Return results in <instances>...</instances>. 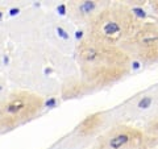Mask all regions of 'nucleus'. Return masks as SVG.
I'll use <instances>...</instances> for the list:
<instances>
[{
    "instance_id": "nucleus-9",
    "label": "nucleus",
    "mask_w": 158,
    "mask_h": 149,
    "mask_svg": "<svg viewBox=\"0 0 158 149\" xmlns=\"http://www.w3.org/2000/svg\"><path fill=\"white\" fill-rule=\"evenodd\" d=\"M154 100H156V96L154 95H149V94H146V95L144 96H141L140 99L137 100L136 103V106L135 108L137 111H142V112H145V111H149L150 108L153 107V104H154Z\"/></svg>"
},
{
    "instance_id": "nucleus-5",
    "label": "nucleus",
    "mask_w": 158,
    "mask_h": 149,
    "mask_svg": "<svg viewBox=\"0 0 158 149\" xmlns=\"http://www.w3.org/2000/svg\"><path fill=\"white\" fill-rule=\"evenodd\" d=\"M148 141V136L138 127L116 124L99 136L94 149H137Z\"/></svg>"
},
{
    "instance_id": "nucleus-11",
    "label": "nucleus",
    "mask_w": 158,
    "mask_h": 149,
    "mask_svg": "<svg viewBox=\"0 0 158 149\" xmlns=\"http://www.w3.org/2000/svg\"><path fill=\"white\" fill-rule=\"evenodd\" d=\"M57 12L59 15H62V16H65V15L67 13V4H59V6L57 7Z\"/></svg>"
},
{
    "instance_id": "nucleus-7",
    "label": "nucleus",
    "mask_w": 158,
    "mask_h": 149,
    "mask_svg": "<svg viewBox=\"0 0 158 149\" xmlns=\"http://www.w3.org/2000/svg\"><path fill=\"white\" fill-rule=\"evenodd\" d=\"M107 116L106 112H96L92 113V115L87 116L85 120H82L79 123V126L77 127L75 132L79 136L86 137V136H91L95 132H98L99 130H102L106 124Z\"/></svg>"
},
{
    "instance_id": "nucleus-4",
    "label": "nucleus",
    "mask_w": 158,
    "mask_h": 149,
    "mask_svg": "<svg viewBox=\"0 0 158 149\" xmlns=\"http://www.w3.org/2000/svg\"><path fill=\"white\" fill-rule=\"evenodd\" d=\"M120 48L141 63L158 62V23H140L135 33Z\"/></svg>"
},
{
    "instance_id": "nucleus-2",
    "label": "nucleus",
    "mask_w": 158,
    "mask_h": 149,
    "mask_svg": "<svg viewBox=\"0 0 158 149\" xmlns=\"http://www.w3.org/2000/svg\"><path fill=\"white\" fill-rule=\"evenodd\" d=\"M138 25L140 21L129 7L120 3H107L87 24L85 37L102 45L120 46L135 33Z\"/></svg>"
},
{
    "instance_id": "nucleus-6",
    "label": "nucleus",
    "mask_w": 158,
    "mask_h": 149,
    "mask_svg": "<svg viewBox=\"0 0 158 149\" xmlns=\"http://www.w3.org/2000/svg\"><path fill=\"white\" fill-rule=\"evenodd\" d=\"M107 3L98 2H71L67 4V12L70 17L79 24H88Z\"/></svg>"
},
{
    "instance_id": "nucleus-1",
    "label": "nucleus",
    "mask_w": 158,
    "mask_h": 149,
    "mask_svg": "<svg viewBox=\"0 0 158 149\" xmlns=\"http://www.w3.org/2000/svg\"><path fill=\"white\" fill-rule=\"evenodd\" d=\"M77 58L90 91L111 86L131 71V58L120 46L102 45L86 37L78 44Z\"/></svg>"
},
{
    "instance_id": "nucleus-10",
    "label": "nucleus",
    "mask_w": 158,
    "mask_h": 149,
    "mask_svg": "<svg viewBox=\"0 0 158 149\" xmlns=\"http://www.w3.org/2000/svg\"><path fill=\"white\" fill-rule=\"evenodd\" d=\"M58 104H59L58 99L56 96H50L44 102V107L45 108H56V107H58Z\"/></svg>"
},
{
    "instance_id": "nucleus-12",
    "label": "nucleus",
    "mask_w": 158,
    "mask_h": 149,
    "mask_svg": "<svg viewBox=\"0 0 158 149\" xmlns=\"http://www.w3.org/2000/svg\"><path fill=\"white\" fill-rule=\"evenodd\" d=\"M19 12H20L19 8H12L9 9V16H16V15H19Z\"/></svg>"
},
{
    "instance_id": "nucleus-8",
    "label": "nucleus",
    "mask_w": 158,
    "mask_h": 149,
    "mask_svg": "<svg viewBox=\"0 0 158 149\" xmlns=\"http://www.w3.org/2000/svg\"><path fill=\"white\" fill-rule=\"evenodd\" d=\"M88 88L83 81H78V79H70L69 82H66L62 87V96L65 99H73V98H78L87 94Z\"/></svg>"
},
{
    "instance_id": "nucleus-14",
    "label": "nucleus",
    "mask_w": 158,
    "mask_h": 149,
    "mask_svg": "<svg viewBox=\"0 0 158 149\" xmlns=\"http://www.w3.org/2000/svg\"><path fill=\"white\" fill-rule=\"evenodd\" d=\"M154 7H156V8H157V11H158V3H157V4H156V6H154ZM157 13H158V12H157Z\"/></svg>"
},
{
    "instance_id": "nucleus-3",
    "label": "nucleus",
    "mask_w": 158,
    "mask_h": 149,
    "mask_svg": "<svg viewBox=\"0 0 158 149\" xmlns=\"http://www.w3.org/2000/svg\"><path fill=\"white\" fill-rule=\"evenodd\" d=\"M44 108L41 96L29 91H13L0 103V128L13 130L34 119Z\"/></svg>"
},
{
    "instance_id": "nucleus-13",
    "label": "nucleus",
    "mask_w": 158,
    "mask_h": 149,
    "mask_svg": "<svg viewBox=\"0 0 158 149\" xmlns=\"http://www.w3.org/2000/svg\"><path fill=\"white\" fill-rule=\"evenodd\" d=\"M3 16H4V12L2 11V9H0V21H2V20H3Z\"/></svg>"
}]
</instances>
